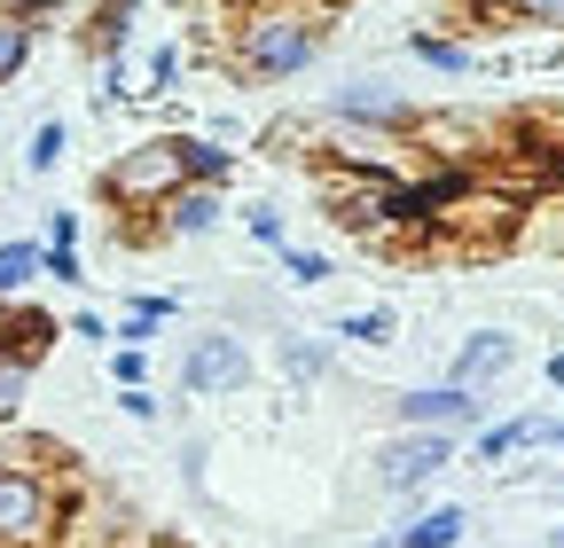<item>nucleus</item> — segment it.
<instances>
[{
  "instance_id": "1",
  "label": "nucleus",
  "mask_w": 564,
  "mask_h": 548,
  "mask_svg": "<svg viewBox=\"0 0 564 548\" xmlns=\"http://www.w3.org/2000/svg\"><path fill=\"white\" fill-rule=\"evenodd\" d=\"M212 32H220V55L243 87H282L329 55L337 0H228V17Z\"/></svg>"
},
{
  "instance_id": "2",
  "label": "nucleus",
  "mask_w": 564,
  "mask_h": 548,
  "mask_svg": "<svg viewBox=\"0 0 564 548\" xmlns=\"http://www.w3.org/2000/svg\"><path fill=\"white\" fill-rule=\"evenodd\" d=\"M188 188V157H181V133H150V142H133L102 165V204H118V212L150 220L158 204Z\"/></svg>"
},
{
  "instance_id": "3",
  "label": "nucleus",
  "mask_w": 564,
  "mask_h": 548,
  "mask_svg": "<svg viewBox=\"0 0 564 548\" xmlns=\"http://www.w3.org/2000/svg\"><path fill=\"white\" fill-rule=\"evenodd\" d=\"M79 478H40V470H9L0 462V548H55V525H63V502Z\"/></svg>"
},
{
  "instance_id": "4",
  "label": "nucleus",
  "mask_w": 564,
  "mask_h": 548,
  "mask_svg": "<svg viewBox=\"0 0 564 548\" xmlns=\"http://www.w3.org/2000/svg\"><path fill=\"white\" fill-rule=\"evenodd\" d=\"M322 118L329 125H369V133H408L415 125V102L392 79H377V72H352L345 87L322 95Z\"/></svg>"
},
{
  "instance_id": "5",
  "label": "nucleus",
  "mask_w": 564,
  "mask_h": 548,
  "mask_svg": "<svg viewBox=\"0 0 564 548\" xmlns=\"http://www.w3.org/2000/svg\"><path fill=\"white\" fill-rule=\"evenodd\" d=\"M251 384V346L236 329H204V337H188V353H181V392H196V399H228V392H243Z\"/></svg>"
},
{
  "instance_id": "6",
  "label": "nucleus",
  "mask_w": 564,
  "mask_h": 548,
  "mask_svg": "<svg viewBox=\"0 0 564 548\" xmlns=\"http://www.w3.org/2000/svg\"><path fill=\"white\" fill-rule=\"evenodd\" d=\"M447 462H455V431H400V439L377 447V486L415 494V486H432Z\"/></svg>"
},
{
  "instance_id": "7",
  "label": "nucleus",
  "mask_w": 564,
  "mask_h": 548,
  "mask_svg": "<svg viewBox=\"0 0 564 548\" xmlns=\"http://www.w3.org/2000/svg\"><path fill=\"white\" fill-rule=\"evenodd\" d=\"M392 416H400V431H478L486 424V399L470 392V384H423V392H400L392 399Z\"/></svg>"
},
{
  "instance_id": "8",
  "label": "nucleus",
  "mask_w": 564,
  "mask_h": 548,
  "mask_svg": "<svg viewBox=\"0 0 564 548\" xmlns=\"http://www.w3.org/2000/svg\"><path fill=\"white\" fill-rule=\"evenodd\" d=\"M220 220H228V188L188 180V188H173L158 212H150V235H158V243H196V235H212Z\"/></svg>"
},
{
  "instance_id": "9",
  "label": "nucleus",
  "mask_w": 564,
  "mask_h": 548,
  "mask_svg": "<svg viewBox=\"0 0 564 548\" xmlns=\"http://www.w3.org/2000/svg\"><path fill=\"white\" fill-rule=\"evenodd\" d=\"M518 361V337L510 329H470L463 346H455V361H447V384H470V392H486L494 376H502Z\"/></svg>"
},
{
  "instance_id": "10",
  "label": "nucleus",
  "mask_w": 564,
  "mask_h": 548,
  "mask_svg": "<svg viewBox=\"0 0 564 548\" xmlns=\"http://www.w3.org/2000/svg\"><path fill=\"white\" fill-rule=\"evenodd\" d=\"M470 533V517L455 509V502H440V509H423V517H408L400 533H384V548H455Z\"/></svg>"
},
{
  "instance_id": "11",
  "label": "nucleus",
  "mask_w": 564,
  "mask_h": 548,
  "mask_svg": "<svg viewBox=\"0 0 564 548\" xmlns=\"http://www.w3.org/2000/svg\"><path fill=\"white\" fill-rule=\"evenodd\" d=\"M408 55L423 63V72H440V79H470L478 72L470 40H455V32H408Z\"/></svg>"
},
{
  "instance_id": "12",
  "label": "nucleus",
  "mask_w": 564,
  "mask_h": 548,
  "mask_svg": "<svg viewBox=\"0 0 564 548\" xmlns=\"http://www.w3.org/2000/svg\"><path fill=\"white\" fill-rule=\"evenodd\" d=\"M32 283H40V243L32 235H9V243H0V306H24Z\"/></svg>"
},
{
  "instance_id": "13",
  "label": "nucleus",
  "mask_w": 564,
  "mask_h": 548,
  "mask_svg": "<svg viewBox=\"0 0 564 548\" xmlns=\"http://www.w3.org/2000/svg\"><path fill=\"white\" fill-rule=\"evenodd\" d=\"M181 157H188V180H212V188H228V173H236V150L220 133H181Z\"/></svg>"
},
{
  "instance_id": "14",
  "label": "nucleus",
  "mask_w": 564,
  "mask_h": 548,
  "mask_svg": "<svg viewBox=\"0 0 564 548\" xmlns=\"http://www.w3.org/2000/svg\"><path fill=\"white\" fill-rule=\"evenodd\" d=\"M274 353H282V369H291L299 384H322V376H329V361H337L322 337H306V329H282V337H274Z\"/></svg>"
},
{
  "instance_id": "15",
  "label": "nucleus",
  "mask_w": 564,
  "mask_h": 548,
  "mask_svg": "<svg viewBox=\"0 0 564 548\" xmlns=\"http://www.w3.org/2000/svg\"><path fill=\"white\" fill-rule=\"evenodd\" d=\"M32 24L9 9V0H0V87H9V79H24V63H32Z\"/></svg>"
},
{
  "instance_id": "16",
  "label": "nucleus",
  "mask_w": 564,
  "mask_h": 548,
  "mask_svg": "<svg viewBox=\"0 0 564 548\" xmlns=\"http://www.w3.org/2000/svg\"><path fill=\"white\" fill-rule=\"evenodd\" d=\"M32 353H9V346H0V424H17L24 416V399H32Z\"/></svg>"
},
{
  "instance_id": "17",
  "label": "nucleus",
  "mask_w": 564,
  "mask_h": 548,
  "mask_svg": "<svg viewBox=\"0 0 564 548\" xmlns=\"http://www.w3.org/2000/svg\"><path fill=\"white\" fill-rule=\"evenodd\" d=\"M63 150H70V125H63V118H40V125H32V142H24V173H55Z\"/></svg>"
},
{
  "instance_id": "18",
  "label": "nucleus",
  "mask_w": 564,
  "mask_h": 548,
  "mask_svg": "<svg viewBox=\"0 0 564 548\" xmlns=\"http://www.w3.org/2000/svg\"><path fill=\"white\" fill-rule=\"evenodd\" d=\"M486 9L510 24H533V32H564V0H486Z\"/></svg>"
},
{
  "instance_id": "19",
  "label": "nucleus",
  "mask_w": 564,
  "mask_h": 548,
  "mask_svg": "<svg viewBox=\"0 0 564 548\" xmlns=\"http://www.w3.org/2000/svg\"><path fill=\"white\" fill-rule=\"evenodd\" d=\"M274 259H282V274H291V283H299V291H322V283H329V274H337V266H329V251H299V243H282Z\"/></svg>"
},
{
  "instance_id": "20",
  "label": "nucleus",
  "mask_w": 564,
  "mask_h": 548,
  "mask_svg": "<svg viewBox=\"0 0 564 548\" xmlns=\"http://www.w3.org/2000/svg\"><path fill=\"white\" fill-rule=\"evenodd\" d=\"M392 329H400V321H392L384 306H369V314H345V321H337V337H345V346H392Z\"/></svg>"
},
{
  "instance_id": "21",
  "label": "nucleus",
  "mask_w": 564,
  "mask_h": 548,
  "mask_svg": "<svg viewBox=\"0 0 564 548\" xmlns=\"http://www.w3.org/2000/svg\"><path fill=\"white\" fill-rule=\"evenodd\" d=\"M243 235H251L259 251H282V243H291V220H282L274 204H251V212H243Z\"/></svg>"
},
{
  "instance_id": "22",
  "label": "nucleus",
  "mask_w": 564,
  "mask_h": 548,
  "mask_svg": "<svg viewBox=\"0 0 564 548\" xmlns=\"http://www.w3.org/2000/svg\"><path fill=\"white\" fill-rule=\"evenodd\" d=\"M525 220H533V235H541V243H549V251L564 259V188H549V196L533 204V212H525Z\"/></svg>"
},
{
  "instance_id": "23",
  "label": "nucleus",
  "mask_w": 564,
  "mask_h": 548,
  "mask_svg": "<svg viewBox=\"0 0 564 548\" xmlns=\"http://www.w3.org/2000/svg\"><path fill=\"white\" fill-rule=\"evenodd\" d=\"M40 274H47V283H87V266H79V251H70V243H40Z\"/></svg>"
},
{
  "instance_id": "24",
  "label": "nucleus",
  "mask_w": 564,
  "mask_h": 548,
  "mask_svg": "<svg viewBox=\"0 0 564 548\" xmlns=\"http://www.w3.org/2000/svg\"><path fill=\"white\" fill-rule=\"evenodd\" d=\"M110 384H150V346H110Z\"/></svg>"
},
{
  "instance_id": "25",
  "label": "nucleus",
  "mask_w": 564,
  "mask_h": 548,
  "mask_svg": "<svg viewBox=\"0 0 564 548\" xmlns=\"http://www.w3.org/2000/svg\"><path fill=\"white\" fill-rule=\"evenodd\" d=\"M118 416H126V424H158V416H165V399H158L150 384H126V392H118Z\"/></svg>"
},
{
  "instance_id": "26",
  "label": "nucleus",
  "mask_w": 564,
  "mask_h": 548,
  "mask_svg": "<svg viewBox=\"0 0 564 548\" xmlns=\"http://www.w3.org/2000/svg\"><path fill=\"white\" fill-rule=\"evenodd\" d=\"M181 87V47H158L150 55V87H141V95H173Z\"/></svg>"
},
{
  "instance_id": "27",
  "label": "nucleus",
  "mask_w": 564,
  "mask_h": 548,
  "mask_svg": "<svg viewBox=\"0 0 564 548\" xmlns=\"http://www.w3.org/2000/svg\"><path fill=\"white\" fill-rule=\"evenodd\" d=\"M70 337H79V346H110V321L95 306H79V314H70Z\"/></svg>"
},
{
  "instance_id": "28",
  "label": "nucleus",
  "mask_w": 564,
  "mask_h": 548,
  "mask_svg": "<svg viewBox=\"0 0 564 548\" xmlns=\"http://www.w3.org/2000/svg\"><path fill=\"white\" fill-rule=\"evenodd\" d=\"M79 235H87L79 212H47V235H40V243H70V251H79Z\"/></svg>"
},
{
  "instance_id": "29",
  "label": "nucleus",
  "mask_w": 564,
  "mask_h": 548,
  "mask_svg": "<svg viewBox=\"0 0 564 548\" xmlns=\"http://www.w3.org/2000/svg\"><path fill=\"white\" fill-rule=\"evenodd\" d=\"M549 384H556V392H564V353H549Z\"/></svg>"
},
{
  "instance_id": "30",
  "label": "nucleus",
  "mask_w": 564,
  "mask_h": 548,
  "mask_svg": "<svg viewBox=\"0 0 564 548\" xmlns=\"http://www.w3.org/2000/svg\"><path fill=\"white\" fill-rule=\"evenodd\" d=\"M0 346H9V306H0Z\"/></svg>"
}]
</instances>
